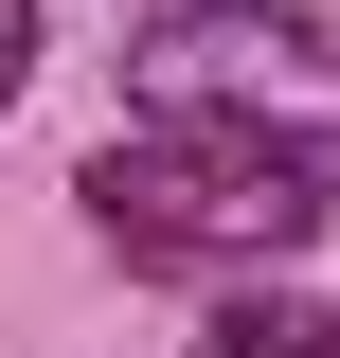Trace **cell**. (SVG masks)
Returning a JSON list of instances; mask_svg holds the SVG:
<instances>
[{"instance_id":"obj_1","label":"cell","mask_w":340,"mask_h":358,"mask_svg":"<svg viewBox=\"0 0 340 358\" xmlns=\"http://www.w3.org/2000/svg\"><path fill=\"white\" fill-rule=\"evenodd\" d=\"M340 197H323V143L287 126H215V108H143L108 162H90V233L126 268H269L304 251Z\"/></svg>"},{"instance_id":"obj_2","label":"cell","mask_w":340,"mask_h":358,"mask_svg":"<svg viewBox=\"0 0 340 358\" xmlns=\"http://www.w3.org/2000/svg\"><path fill=\"white\" fill-rule=\"evenodd\" d=\"M143 108H215V126H269L287 143H340V36L323 18H233V0H179L143 36Z\"/></svg>"},{"instance_id":"obj_3","label":"cell","mask_w":340,"mask_h":358,"mask_svg":"<svg viewBox=\"0 0 340 358\" xmlns=\"http://www.w3.org/2000/svg\"><path fill=\"white\" fill-rule=\"evenodd\" d=\"M197 358H340V322L304 305V287H233V305L197 322Z\"/></svg>"},{"instance_id":"obj_4","label":"cell","mask_w":340,"mask_h":358,"mask_svg":"<svg viewBox=\"0 0 340 358\" xmlns=\"http://www.w3.org/2000/svg\"><path fill=\"white\" fill-rule=\"evenodd\" d=\"M18 72H36V0H0V108H18Z\"/></svg>"},{"instance_id":"obj_5","label":"cell","mask_w":340,"mask_h":358,"mask_svg":"<svg viewBox=\"0 0 340 358\" xmlns=\"http://www.w3.org/2000/svg\"><path fill=\"white\" fill-rule=\"evenodd\" d=\"M126 18H179V0H126Z\"/></svg>"}]
</instances>
